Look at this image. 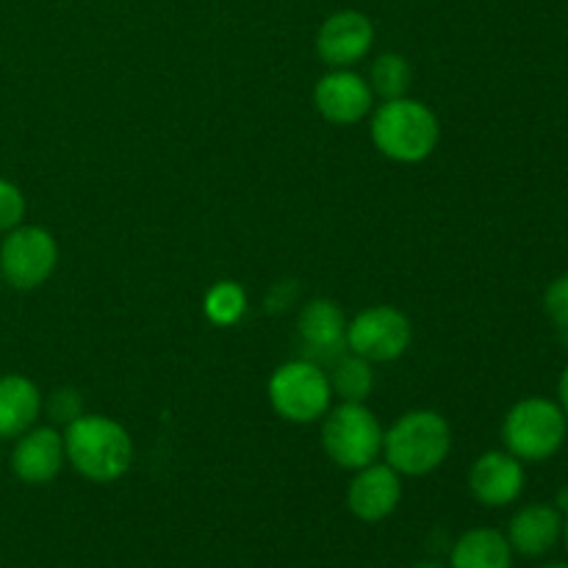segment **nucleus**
<instances>
[{
    "label": "nucleus",
    "instance_id": "obj_1",
    "mask_svg": "<svg viewBox=\"0 0 568 568\" xmlns=\"http://www.w3.org/2000/svg\"><path fill=\"white\" fill-rule=\"evenodd\" d=\"M64 455L72 469L92 483H116L133 464V442L109 416H78L64 430Z\"/></svg>",
    "mask_w": 568,
    "mask_h": 568
},
{
    "label": "nucleus",
    "instance_id": "obj_2",
    "mask_svg": "<svg viewBox=\"0 0 568 568\" xmlns=\"http://www.w3.org/2000/svg\"><path fill=\"white\" fill-rule=\"evenodd\" d=\"M453 430L438 410H408L383 433L386 464L399 477H425L447 460Z\"/></svg>",
    "mask_w": 568,
    "mask_h": 568
},
{
    "label": "nucleus",
    "instance_id": "obj_3",
    "mask_svg": "<svg viewBox=\"0 0 568 568\" xmlns=\"http://www.w3.org/2000/svg\"><path fill=\"white\" fill-rule=\"evenodd\" d=\"M442 139L438 116L422 100H383L372 114V142L397 164H419L430 159Z\"/></svg>",
    "mask_w": 568,
    "mask_h": 568
},
{
    "label": "nucleus",
    "instance_id": "obj_4",
    "mask_svg": "<svg viewBox=\"0 0 568 568\" xmlns=\"http://www.w3.org/2000/svg\"><path fill=\"white\" fill-rule=\"evenodd\" d=\"M568 416L555 399L527 397L508 410L503 422V442L521 464H544L564 449Z\"/></svg>",
    "mask_w": 568,
    "mask_h": 568
},
{
    "label": "nucleus",
    "instance_id": "obj_5",
    "mask_svg": "<svg viewBox=\"0 0 568 568\" xmlns=\"http://www.w3.org/2000/svg\"><path fill=\"white\" fill-rule=\"evenodd\" d=\"M322 447L333 464L358 471L383 453V427L364 403H342L325 414Z\"/></svg>",
    "mask_w": 568,
    "mask_h": 568
},
{
    "label": "nucleus",
    "instance_id": "obj_6",
    "mask_svg": "<svg viewBox=\"0 0 568 568\" xmlns=\"http://www.w3.org/2000/svg\"><path fill=\"white\" fill-rule=\"evenodd\" d=\"M270 403L281 419L292 425H311L331 410L333 388L314 361H288L270 377Z\"/></svg>",
    "mask_w": 568,
    "mask_h": 568
},
{
    "label": "nucleus",
    "instance_id": "obj_7",
    "mask_svg": "<svg viewBox=\"0 0 568 568\" xmlns=\"http://www.w3.org/2000/svg\"><path fill=\"white\" fill-rule=\"evenodd\" d=\"M59 264L53 233L39 225H17L0 242V281L17 292H33L50 281Z\"/></svg>",
    "mask_w": 568,
    "mask_h": 568
},
{
    "label": "nucleus",
    "instance_id": "obj_8",
    "mask_svg": "<svg viewBox=\"0 0 568 568\" xmlns=\"http://www.w3.org/2000/svg\"><path fill=\"white\" fill-rule=\"evenodd\" d=\"M414 342L410 320L394 305H372L347 322L349 353L361 355L369 364H388L408 353Z\"/></svg>",
    "mask_w": 568,
    "mask_h": 568
},
{
    "label": "nucleus",
    "instance_id": "obj_9",
    "mask_svg": "<svg viewBox=\"0 0 568 568\" xmlns=\"http://www.w3.org/2000/svg\"><path fill=\"white\" fill-rule=\"evenodd\" d=\"M375 44V26L364 11L344 9L327 17L316 33V53L333 70H349Z\"/></svg>",
    "mask_w": 568,
    "mask_h": 568
},
{
    "label": "nucleus",
    "instance_id": "obj_10",
    "mask_svg": "<svg viewBox=\"0 0 568 568\" xmlns=\"http://www.w3.org/2000/svg\"><path fill=\"white\" fill-rule=\"evenodd\" d=\"M375 92L369 81L353 70H331L316 81L314 105L333 125H355L372 114Z\"/></svg>",
    "mask_w": 568,
    "mask_h": 568
},
{
    "label": "nucleus",
    "instance_id": "obj_11",
    "mask_svg": "<svg viewBox=\"0 0 568 568\" xmlns=\"http://www.w3.org/2000/svg\"><path fill=\"white\" fill-rule=\"evenodd\" d=\"M525 464L508 449L480 455L469 469V491L486 508H508L525 494Z\"/></svg>",
    "mask_w": 568,
    "mask_h": 568
},
{
    "label": "nucleus",
    "instance_id": "obj_12",
    "mask_svg": "<svg viewBox=\"0 0 568 568\" xmlns=\"http://www.w3.org/2000/svg\"><path fill=\"white\" fill-rule=\"evenodd\" d=\"M403 499V477L388 464H369L355 471L347 488L349 514L366 525L386 521Z\"/></svg>",
    "mask_w": 568,
    "mask_h": 568
},
{
    "label": "nucleus",
    "instance_id": "obj_13",
    "mask_svg": "<svg viewBox=\"0 0 568 568\" xmlns=\"http://www.w3.org/2000/svg\"><path fill=\"white\" fill-rule=\"evenodd\" d=\"M64 436L53 427H31L11 449V471L26 486H48L64 469Z\"/></svg>",
    "mask_w": 568,
    "mask_h": 568
},
{
    "label": "nucleus",
    "instance_id": "obj_14",
    "mask_svg": "<svg viewBox=\"0 0 568 568\" xmlns=\"http://www.w3.org/2000/svg\"><path fill=\"white\" fill-rule=\"evenodd\" d=\"M514 555L521 558H544L564 538V510L549 503H530L516 510L505 530Z\"/></svg>",
    "mask_w": 568,
    "mask_h": 568
},
{
    "label": "nucleus",
    "instance_id": "obj_15",
    "mask_svg": "<svg viewBox=\"0 0 568 568\" xmlns=\"http://www.w3.org/2000/svg\"><path fill=\"white\" fill-rule=\"evenodd\" d=\"M297 333L303 347H308V361H336L347 347V316L333 300H311L300 311Z\"/></svg>",
    "mask_w": 568,
    "mask_h": 568
},
{
    "label": "nucleus",
    "instance_id": "obj_16",
    "mask_svg": "<svg viewBox=\"0 0 568 568\" xmlns=\"http://www.w3.org/2000/svg\"><path fill=\"white\" fill-rule=\"evenodd\" d=\"M42 410L39 386L26 375L0 377V442L20 438L31 430Z\"/></svg>",
    "mask_w": 568,
    "mask_h": 568
},
{
    "label": "nucleus",
    "instance_id": "obj_17",
    "mask_svg": "<svg viewBox=\"0 0 568 568\" xmlns=\"http://www.w3.org/2000/svg\"><path fill=\"white\" fill-rule=\"evenodd\" d=\"M449 568H514V549L497 527H471L449 549Z\"/></svg>",
    "mask_w": 568,
    "mask_h": 568
},
{
    "label": "nucleus",
    "instance_id": "obj_18",
    "mask_svg": "<svg viewBox=\"0 0 568 568\" xmlns=\"http://www.w3.org/2000/svg\"><path fill=\"white\" fill-rule=\"evenodd\" d=\"M327 381H331L333 394L342 397V403H366V397L375 388V372H372L369 361L361 358V355L342 353L333 361Z\"/></svg>",
    "mask_w": 568,
    "mask_h": 568
},
{
    "label": "nucleus",
    "instance_id": "obj_19",
    "mask_svg": "<svg viewBox=\"0 0 568 568\" xmlns=\"http://www.w3.org/2000/svg\"><path fill=\"white\" fill-rule=\"evenodd\" d=\"M410 78H414V70H410L408 59L399 53H383L372 61L369 72V87L372 92L381 94L383 100L405 98L410 87Z\"/></svg>",
    "mask_w": 568,
    "mask_h": 568
},
{
    "label": "nucleus",
    "instance_id": "obj_20",
    "mask_svg": "<svg viewBox=\"0 0 568 568\" xmlns=\"http://www.w3.org/2000/svg\"><path fill=\"white\" fill-rule=\"evenodd\" d=\"M203 308L209 322H214V325L220 327H231L247 314V292H244L239 283L222 281L209 288Z\"/></svg>",
    "mask_w": 568,
    "mask_h": 568
},
{
    "label": "nucleus",
    "instance_id": "obj_21",
    "mask_svg": "<svg viewBox=\"0 0 568 568\" xmlns=\"http://www.w3.org/2000/svg\"><path fill=\"white\" fill-rule=\"evenodd\" d=\"M26 194L17 183L0 178V236L9 231H14L17 225H22L26 220Z\"/></svg>",
    "mask_w": 568,
    "mask_h": 568
},
{
    "label": "nucleus",
    "instance_id": "obj_22",
    "mask_svg": "<svg viewBox=\"0 0 568 568\" xmlns=\"http://www.w3.org/2000/svg\"><path fill=\"white\" fill-rule=\"evenodd\" d=\"M544 311L560 331H568V275L555 277L549 283L544 292Z\"/></svg>",
    "mask_w": 568,
    "mask_h": 568
},
{
    "label": "nucleus",
    "instance_id": "obj_23",
    "mask_svg": "<svg viewBox=\"0 0 568 568\" xmlns=\"http://www.w3.org/2000/svg\"><path fill=\"white\" fill-rule=\"evenodd\" d=\"M48 408L50 416H53L55 422H64V425H70L78 416H83V403L81 397H78V392H72V388H59V392L50 397Z\"/></svg>",
    "mask_w": 568,
    "mask_h": 568
},
{
    "label": "nucleus",
    "instance_id": "obj_24",
    "mask_svg": "<svg viewBox=\"0 0 568 568\" xmlns=\"http://www.w3.org/2000/svg\"><path fill=\"white\" fill-rule=\"evenodd\" d=\"M558 405L568 416V364H566V369L560 372V381H558Z\"/></svg>",
    "mask_w": 568,
    "mask_h": 568
},
{
    "label": "nucleus",
    "instance_id": "obj_25",
    "mask_svg": "<svg viewBox=\"0 0 568 568\" xmlns=\"http://www.w3.org/2000/svg\"><path fill=\"white\" fill-rule=\"evenodd\" d=\"M410 568H447V566H442L438 560H422V564H414Z\"/></svg>",
    "mask_w": 568,
    "mask_h": 568
},
{
    "label": "nucleus",
    "instance_id": "obj_26",
    "mask_svg": "<svg viewBox=\"0 0 568 568\" xmlns=\"http://www.w3.org/2000/svg\"><path fill=\"white\" fill-rule=\"evenodd\" d=\"M560 541H564V547H566V552H568V510L564 514V538H560Z\"/></svg>",
    "mask_w": 568,
    "mask_h": 568
},
{
    "label": "nucleus",
    "instance_id": "obj_27",
    "mask_svg": "<svg viewBox=\"0 0 568 568\" xmlns=\"http://www.w3.org/2000/svg\"><path fill=\"white\" fill-rule=\"evenodd\" d=\"M538 568H568V564H547V566H538Z\"/></svg>",
    "mask_w": 568,
    "mask_h": 568
}]
</instances>
